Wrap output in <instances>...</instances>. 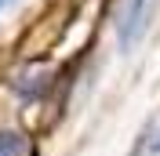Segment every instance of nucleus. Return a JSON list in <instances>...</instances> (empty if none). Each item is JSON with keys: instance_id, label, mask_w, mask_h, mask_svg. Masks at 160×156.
Wrapping results in <instances>:
<instances>
[{"instance_id": "1", "label": "nucleus", "mask_w": 160, "mask_h": 156, "mask_svg": "<svg viewBox=\"0 0 160 156\" xmlns=\"http://www.w3.org/2000/svg\"><path fill=\"white\" fill-rule=\"evenodd\" d=\"M0 156H29V142L22 131H0Z\"/></svg>"}, {"instance_id": "2", "label": "nucleus", "mask_w": 160, "mask_h": 156, "mask_svg": "<svg viewBox=\"0 0 160 156\" xmlns=\"http://www.w3.org/2000/svg\"><path fill=\"white\" fill-rule=\"evenodd\" d=\"M157 149H160V142H157Z\"/></svg>"}, {"instance_id": "3", "label": "nucleus", "mask_w": 160, "mask_h": 156, "mask_svg": "<svg viewBox=\"0 0 160 156\" xmlns=\"http://www.w3.org/2000/svg\"><path fill=\"white\" fill-rule=\"evenodd\" d=\"M0 4H4V0H0Z\"/></svg>"}]
</instances>
